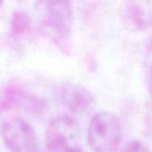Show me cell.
Instances as JSON below:
<instances>
[{
    "instance_id": "277c9868",
    "label": "cell",
    "mask_w": 152,
    "mask_h": 152,
    "mask_svg": "<svg viewBox=\"0 0 152 152\" xmlns=\"http://www.w3.org/2000/svg\"><path fill=\"white\" fill-rule=\"evenodd\" d=\"M1 136L8 152H40L39 140L29 122L12 118L1 126Z\"/></svg>"
},
{
    "instance_id": "7a4b0ae2",
    "label": "cell",
    "mask_w": 152,
    "mask_h": 152,
    "mask_svg": "<svg viewBox=\"0 0 152 152\" xmlns=\"http://www.w3.org/2000/svg\"><path fill=\"white\" fill-rule=\"evenodd\" d=\"M121 139V123L115 114L102 111L91 118L87 130V141L94 152H115Z\"/></svg>"
},
{
    "instance_id": "3957f363",
    "label": "cell",
    "mask_w": 152,
    "mask_h": 152,
    "mask_svg": "<svg viewBox=\"0 0 152 152\" xmlns=\"http://www.w3.org/2000/svg\"><path fill=\"white\" fill-rule=\"evenodd\" d=\"M46 149L47 152H83L82 132L72 117H56L50 122Z\"/></svg>"
},
{
    "instance_id": "52a82bcc",
    "label": "cell",
    "mask_w": 152,
    "mask_h": 152,
    "mask_svg": "<svg viewBox=\"0 0 152 152\" xmlns=\"http://www.w3.org/2000/svg\"><path fill=\"white\" fill-rule=\"evenodd\" d=\"M30 27V21L25 12H17L12 19V31L15 34H22Z\"/></svg>"
},
{
    "instance_id": "ba28073f",
    "label": "cell",
    "mask_w": 152,
    "mask_h": 152,
    "mask_svg": "<svg viewBox=\"0 0 152 152\" xmlns=\"http://www.w3.org/2000/svg\"><path fill=\"white\" fill-rule=\"evenodd\" d=\"M121 152H150V150L144 143L140 141H132L122 149Z\"/></svg>"
},
{
    "instance_id": "30bf717a",
    "label": "cell",
    "mask_w": 152,
    "mask_h": 152,
    "mask_svg": "<svg viewBox=\"0 0 152 152\" xmlns=\"http://www.w3.org/2000/svg\"><path fill=\"white\" fill-rule=\"evenodd\" d=\"M3 1H4V0H0V6L2 5V3H3Z\"/></svg>"
},
{
    "instance_id": "6da1fadb",
    "label": "cell",
    "mask_w": 152,
    "mask_h": 152,
    "mask_svg": "<svg viewBox=\"0 0 152 152\" xmlns=\"http://www.w3.org/2000/svg\"><path fill=\"white\" fill-rule=\"evenodd\" d=\"M42 27L47 36L61 48L69 42L72 27V10L68 0H42L40 6Z\"/></svg>"
},
{
    "instance_id": "9c48e42d",
    "label": "cell",
    "mask_w": 152,
    "mask_h": 152,
    "mask_svg": "<svg viewBox=\"0 0 152 152\" xmlns=\"http://www.w3.org/2000/svg\"><path fill=\"white\" fill-rule=\"evenodd\" d=\"M148 86H149V90H150V93L152 94V64L149 68L148 72Z\"/></svg>"
},
{
    "instance_id": "8992f818",
    "label": "cell",
    "mask_w": 152,
    "mask_h": 152,
    "mask_svg": "<svg viewBox=\"0 0 152 152\" xmlns=\"http://www.w3.org/2000/svg\"><path fill=\"white\" fill-rule=\"evenodd\" d=\"M121 18L130 31H144L152 25V7L147 0H124Z\"/></svg>"
},
{
    "instance_id": "5b68a950",
    "label": "cell",
    "mask_w": 152,
    "mask_h": 152,
    "mask_svg": "<svg viewBox=\"0 0 152 152\" xmlns=\"http://www.w3.org/2000/svg\"><path fill=\"white\" fill-rule=\"evenodd\" d=\"M54 94L61 108L72 116H89L95 108L94 95L81 84L62 83L55 88Z\"/></svg>"
}]
</instances>
